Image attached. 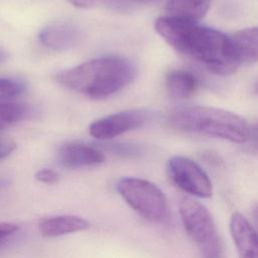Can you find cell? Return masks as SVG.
Listing matches in <instances>:
<instances>
[{"label":"cell","mask_w":258,"mask_h":258,"mask_svg":"<svg viewBox=\"0 0 258 258\" xmlns=\"http://www.w3.org/2000/svg\"><path fill=\"white\" fill-rule=\"evenodd\" d=\"M211 6V0H169L166 5L168 16L197 22Z\"/></svg>","instance_id":"cell-13"},{"label":"cell","mask_w":258,"mask_h":258,"mask_svg":"<svg viewBox=\"0 0 258 258\" xmlns=\"http://www.w3.org/2000/svg\"><path fill=\"white\" fill-rule=\"evenodd\" d=\"M83 37L81 27L72 21H55L43 27L38 39L42 45L52 50H67L76 46Z\"/></svg>","instance_id":"cell-8"},{"label":"cell","mask_w":258,"mask_h":258,"mask_svg":"<svg viewBox=\"0 0 258 258\" xmlns=\"http://www.w3.org/2000/svg\"><path fill=\"white\" fill-rule=\"evenodd\" d=\"M29 113H30V108L24 104H19V103L0 104V131L14 123H17L27 118Z\"/></svg>","instance_id":"cell-15"},{"label":"cell","mask_w":258,"mask_h":258,"mask_svg":"<svg viewBox=\"0 0 258 258\" xmlns=\"http://www.w3.org/2000/svg\"><path fill=\"white\" fill-rule=\"evenodd\" d=\"M150 112L131 109L99 119L90 125V134L99 140H109L127 131L139 128L150 119Z\"/></svg>","instance_id":"cell-7"},{"label":"cell","mask_w":258,"mask_h":258,"mask_svg":"<svg viewBox=\"0 0 258 258\" xmlns=\"http://www.w3.org/2000/svg\"><path fill=\"white\" fill-rule=\"evenodd\" d=\"M116 189L129 207L145 220L159 223L166 219V197L153 182L138 177H123L118 180Z\"/></svg>","instance_id":"cell-5"},{"label":"cell","mask_w":258,"mask_h":258,"mask_svg":"<svg viewBox=\"0 0 258 258\" xmlns=\"http://www.w3.org/2000/svg\"><path fill=\"white\" fill-rule=\"evenodd\" d=\"M256 90H257V93H258V82H257V84H256Z\"/></svg>","instance_id":"cell-25"},{"label":"cell","mask_w":258,"mask_h":258,"mask_svg":"<svg viewBox=\"0 0 258 258\" xmlns=\"http://www.w3.org/2000/svg\"><path fill=\"white\" fill-rule=\"evenodd\" d=\"M178 212L182 225L204 258H222L221 239L208 209L196 199L185 196L179 200Z\"/></svg>","instance_id":"cell-4"},{"label":"cell","mask_w":258,"mask_h":258,"mask_svg":"<svg viewBox=\"0 0 258 258\" xmlns=\"http://www.w3.org/2000/svg\"><path fill=\"white\" fill-rule=\"evenodd\" d=\"M230 232L239 258H258V232L240 213L232 215Z\"/></svg>","instance_id":"cell-10"},{"label":"cell","mask_w":258,"mask_h":258,"mask_svg":"<svg viewBox=\"0 0 258 258\" xmlns=\"http://www.w3.org/2000/svg\"><path fill=\"white\" fill-rule=\"evenodd\" d=\"M25 91V84L17 79L0 78V104L20 96Z\"/></svg>","instance_id":"cell-16"},{"label":"cell","mask_w":258,"mask_h":258,"mask_svg":"<svg viewBox=\"0 0 258 258\" xmlns=\"http://www.w3.org/2000/svg\"><path fill=\"white\" fill-rule=\"evenodd\" d=\"M90 226V222L80 216L61 215L42 219L38 223V230L41 236L54 238L85 231L89 229Z\"/></svg>","instance_id":"cell-11"},{"label":"cell","mask_w":258,"mask_h":258,"mask_svg":"<svg viewBox=\"0 0 258 258\" xmlns=\"http://www.w3.org/2000/svg\"><path fill=\"white\" fill-rule=\"evenodd\" d=\"M136 69L127 58L111 55L85 61L61 71L53 79L59 85L91 99H105L128 86Z\"/></svg>","instance_id":"cell-2"},{"label":"cell","mask_w":258,"mask_h":258,"mask_svg":"<svg viewBox=\"0 0 258 258\" xmlns=\"http://www.w3.org/2000/svg\"><path fill=\"white\" fill-rule=\"evenodd\" d=\"M57 156L62 166L72 169L100 164L106 159L100 147L82 142H69L61 145Z\"/></svg>","instance_id":"cell-9"},{"label":"cell","mask_w":258,"mask_h":258,"mask_svg":"<svg viewBox=\"0 0 258 258\" xmlns=\"http://www.w3.org/2000/svg\"><path fill=\"white\" fill-rule=\"evenodd\" d=\"M250 135L252 136L254 142H255V143L257 144V146H258V122L255 123V124L252 126V128L250 129Z\"/></svg>","instance_id":"cell-22"},{"label":"cell","mask_w":258,"mask_h":258,"mask_svg":"<svg viewBox=\"0 0 258 258\" xmlns=\"http://www.w3.org/2000/svg\"><path fill=\"white\" fill-rule=\"evenodd\" d=\"M6 57H7V52L2 47H0V62L4 61Z\"/></svg>","instance_id":"cell-24"},{"label":"cell","mask_w":258,"mask_h":258,"mask_svg":"<svg viewBox=\"0 0 258 258\" xmlns=\"http://www.w3.org/2000/svg\"><path fill=\"white\" fill-rule=\"evenodd\" d=\"M230 41L239 64L258 61V27L239 30L230 36Z\"/></svg>","instance_id":"cell-12"},{"label":"cell","mask_w":258,"mask_h":258,"mask_svg":"<svg viewBox=\"0 0 258 258\" xmlns=\"http://www.w3.org/2000/svg\"><path fill=\"white\" fill-rule=\"evenodd\" d=\"M167 124L178 131L236 143L246 142L250 135L248 124L242 117L233 112L212 107L177 108L167 116Z\"/></svg>","instance_id":"cell-3"},{"label":"cell","mask_w":258,"mask_h":258,"mask_svg":"<svg viewBox=\"0 0 258 258\" xmlns=\"http://www.w3.org/2000/svg\"><path fill=\"white\" fill-rule=\"evenodd\" d=\"M16 148V143L7 137H0V159L11 154Z\"/></svg>","instance_id":"cell-19"},{"label":"cell","mask_w":258,"mask_h":258,"mask_svg":"<svg viewBox=\"0 0 258 258\" xmlns=\"http://www.w3.org/2000/svg\"><path fill=\"white\" fill-rule=\"evenodd\" d=\"M198 79L187 71L176 70L168 74L166 78V88L168 94L178 100L191 97L198 89Z\"/></svg>","instance_id":"cell-14"},{"label":"cell","mask_w":258,"mask_h":258,"mask_svg":"<svg viewBox=\"0 0 258 258\" xmlns=\"http://www.w3.org/2000/svg\"><path fill=\"white\" fill-rule=\"evenodd\" d=\"M69 2H71L73 5L77 6V7H81V8H90L93 6H96L98 4H100L101 2L105 1V0H68Z\"/></svg>","instance_id":"cell-21"},{"label":"cell","mask_w":258,"mask_h":258,"mask_svg":"<svg viewBox=\"0 0 258 258\" xmlns=\"http://www.w3.org/2000/svg\"><path fill=\"white\" fill-rule=\"evenodd\" d=\"M34 176H35L36 180H38L42 183H46V184L56 183L60 178L59 174L55 170H53L51 168H47V167L37 170L35 172Z\"/></svg>","instance_id":"cell-18"},{"label":"cell","mask_w":258,"mask_h":258,"mask_svg":"<svg viewBox=\"0 0 258 258\" xmlns=\"http://www.w3.org/2000/svg\"><path fill=\"white\" fill-rule=\"evenodd\" d=\"M18 230V226L14 223L1 222L0 223V242L11 236Z\"/></svg>","instance_id":"cell-20"},{"label":"cell","mask_w":258,"mask_h":258,"mask_svg":"<svg viewBox=\"0 0 258 258\" xmlns=\"http://www.w3.org/2000/svg\"><path fill=\"white\" fill-rule=\"evenodd\" d=\"M167 173L171 181L188 196L208 199L213 195V184L209 175L190 158L171 157L167 162Z\"/></svg>","instance_id":"cell-6"},{"label":"cell","mask_w":258,"mask_h":258,"mask_svg":"<svg viewBox=\"0 0 258 258\" xmlns=\"http://www.w3.org/2000/svg\"><path fill=\"white\" fill-rule=\"evenodd\" d=\"M252 217H253V222H254V228L258 232V204L254 207L253 212H252Z\"/></svg>","instance_id":"cell-23"},{"label":"cell","mask_w":258,"mask_h":258,"mask_svg":"<svg viewBox=\"0 0 258 258\" xmlns=\"http://www.w3.org/2000/svg\"><path fill=\"white\" fill-rule=\"evenodd\" d=\"M154 28L175 50L203 63L216 75H231L239 66L230 36L220 30L168 15L158 18Z\"/></svg>","instance_id":"cell-1"},{"label":"cell","mask_w":258,"mask_h":258,"mask_svg":"<svg viewBox=\"0 0 258 258\" xmlns=\"http://www.w3.org/2000/svg\"><path fill=\"white\" fill-rule=\"evenodd\" d=\"M101 147L125 158H134L141 154V148L133 143H107L102 144Z\"/></svg>","instance_id":"cell-17"}]
</instances>
